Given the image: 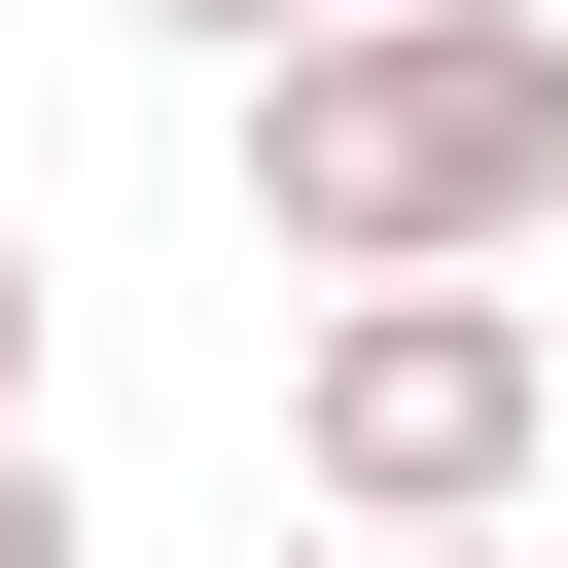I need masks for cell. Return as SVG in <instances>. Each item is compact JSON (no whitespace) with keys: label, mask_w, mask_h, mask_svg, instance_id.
Here are the masks:
<instances>
[{"label":"cell","mask_w":568,"mask_h":568,"mask_svg":"<svg viewBox=\"0 0 568 568\" xmlns=\"http://www.w3.org/2000/svg\"><path fill=\"white\" fill-rule=\"evenodd\" d=\"M568 213V0H320L248 71V248L284 284H497Z\"/></svg>","instance_id":"cell-1"},{"label":"cell","mask_w":568,"mask_h":568,"mask_svg":"<svg viewBox=\"0 0 568 568\" xmlns=\"http://www.w3.org/2000/svg\"><path fill=\"white\" fill-rule=\"evenodd\" d=\"M532 462H568V320L532 284H320L284 320V497L390 568V532H532Z\"/></svg>","instance_id":"cell-2"},{"label":"cell","mask_w":568,"mask_h":568,"mask_svg":"<svg viewBox=\"0 0 568 568\" xmlns=\"http://www.w3.org/2000/svg\"><path fill=\"white\" fill-rule=\"evenodd\" d=\"M106 36H178V71H284V36H320V0H106Z\"/></svg>","instance_id":"cell-3"},{"label":"cell","mask_w":568,"mask_h":568,"mask_svg":"<svg viewBox=\"0 0 568 568\" xmlns=\"http://www.w3.org/2000/svg\"><path fill=\"white\" fill-rule=\"evenodd\" d=\"M0 568H106V532H71V462H36V426H0Z\"/></svg>","instance_id":"cell-4"},{"label":"cell","mask_w":568,"mask_h":568,"mask_svg":"<svg viewBox=\"0 0 568 568\" xmlns=\"http://www.w3.org/2000/svg\"><path fill=\"white\" fill-rule=\"evenodd\" d=\"M0 426H36V213H0Z\"/></svg>","instance_id":"cell-5"},{"label":"cell","mask_w":568,"mask_h":568,"mask_svg":"<svg viewBox=\"0 0 568 568\" xmlns=\"http://www.w3.org/2000/svg\"><path fill=\"white\" fill-rule=\"evenodd\" d=\"M390 568H568V532H390Z\"/></svg>","instance_id":"cell-6"}]
</instances>
